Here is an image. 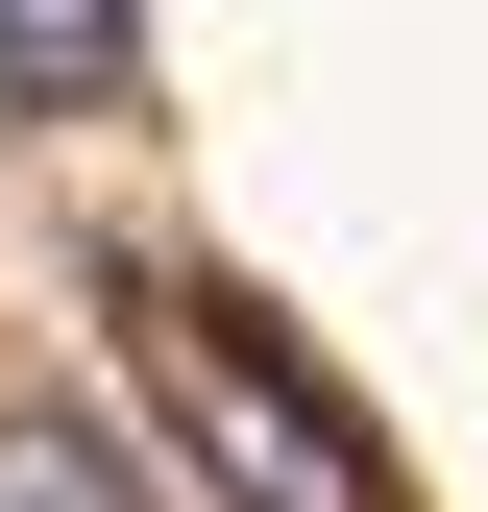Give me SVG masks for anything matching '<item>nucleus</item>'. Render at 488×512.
Segmentation results:
<instances>
[{"label": "nucleus", "instance_id": "f257e3e1", "mask_svg": "<svg viewBox=\"0 0 488 512\" xmlns=\"http://www.w3.org/2000/svg\"><path fill=\"white\" fill-rule=\"evenodd\" d=\"M122 366H147V415L220 464V512H391L366 415L293 366V317H269V293H220V269H122Z\"/></svg>", "mask_w": 488, "mask_h": 512}, {"label": "nucleus", "instance_id": "f03ea898", "mask_svg": "<svg viewBox=\"0 0 488 512\" xmlns=\"http://www.w3.org/2000/svg\"><path fill=\"white\" fill-rule=\"evenodd\" d=\"M147 98V0H0V122H122Z\"/></svg>", "mask_w": 488, "mask_h": 512}, {"label": "nucleus", "instance_id": "7ed1b4c3", "mask_svg": "<svg viewBox=\"0 0 488 512\" xmlns=\"http://www.w3.org/2000/svg\"><path fill=\"white\" fill-rule=\"evenodd\" d=\"M0 512H147V464L98 415H0Z\"/></svg>", "mask_w": 488, "mask_h": 512}]
</instances>
